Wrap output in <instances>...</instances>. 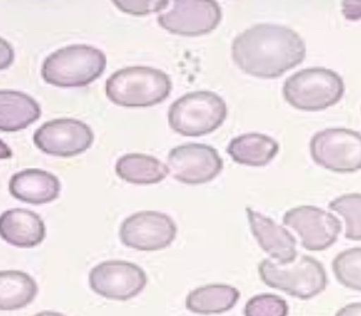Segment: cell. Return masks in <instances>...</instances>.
<instances>
[{"label": "cell", "mask_w": 361, "mask_h": 316, "mask_svg": "<svg viewBox=\"0 0 361 316\" xmlns=\"http://www.w3.org/2000/svg\"><path fill=\"white\" fill-rule=\"evenodd\" d=\"M232 57L246 74L277 78L304 61L306 44L296 31L288 27L255 25L234 39Z\"/></svg>", "instance_id": "6da1fadb"}, {"label": "cell", "mask_w": 361, "mask_h": 316, "mask_svg": "<svg viewBox=\"0 0 361 316\" xmlns=\"http://www.w3.org/2000/svg\"><path fill=\"white\" fill-rule=\"evenodd\" d=\"M170 77L159 68L130 66L108 77L106 95L122 107H151L165 101L171 92Z\"/></svg>", "instance_id": "7a4b0ae2"}, {"label": "cell", "mask_w": 361, "mask_h": 316, "mask_svg": "<svg viewBox=\"0 0 361 316\" xmlns=\"http://www.w3.org/2000/svg\"><path fill=\"white\" fill-rule=\"evenodd\" d=\"M107 66L101 49L86 44H74L58 49L43 62V79L60 88H78L95 82Z\"/></svg>", "instance_id": "3957f363"}, {"label": "cell", "mask_w": 361, "mask_h": 316, "mask_svg": "<svg viewBox=\"0 0 361 316\" xmlns=\"http://www.w3.org/2000/svg\"><path fill=\"white\" fill-rule=\"evenodd\" d=\"M259 274L269 288L302 300H308L323 293L329 282L324 266L309 255L296 257L288 264L263 260L259 264Z\"/></svg>", "instance_id": "277c9868"}, {"label": "cell", "mask_w": 361, "mask_h": 316, "mask_svg": "<svg viewBox=\"0 0 361 316\" xmlns=\"http://www.w3.org/2000/svg\"><path fill=\"white\" fill-rule=\"evenodd\" d=\"M227 114L223 97L211 91H195L172 103L168 122L182 136L201 137L221 128Z\"/></svg>", "instance_id": "5b68a950"}, {"label": "cell", "mask_w": 361, "mask_h": 316, "mask_svg": "<svg viewBox=\"0 0 361 316\" xmlns=\"http://www.w3.org/2000/svg\"><path fill=\"white\" fill-rule=\"evenodd\" d=\"M339 74L325 68H309L288 77L283 97L290 105L304 111H319L336 105L344 95Z\"/></svg>", "instance_id": "8992f818"}, {"label": "cell", "mask_w": 361, "mask_h": 316, "mask_svg": "<svg viewBox=\"0 0 361 316\" xmlns=\"http://www.w3.org/2000/svg\"><path fill=\"white\" fill-rule=\"evenodd\" d=\"M311 157L317 165L337 174L361 170V134L348 128H327L311 139Z\"/></svg>", "instance_id": "52a82bcc"}, {"label": "cell", "mask_w": 361, "mask_h": 316, "mask_svg": "<svg viewBox=\"0 0 361 316\" xmlns=\"http://www.w3.org/2000/svg\"><path fill=\"white\" fill-rule=\"evenodd\" d=\"M148 284L146 272L130 262L106 261L89 274L93 292L111 300L126 301L138 296Z\"/></svg>", "instance_id": "ba28073f"}, {"label": "cell", "mask_w": 361, "mask_h": 316, "mask_svg": "<svg viewBox=\"0 0 361 316\" xmlns=\"http://www.w3.org/2000/svg\"><path fill=\"white\" fill-rule=\"evenodd\" d=\"M178 228L173 219L164 213L143 211L126 218L120 226L123 245L139 251H157L168 248L176 240Z\"/></svg>", "instance_id": "9c48e42d"}, {"label": "cell", "mask_w": 361, "mask_h": 316, "mask_svg": "<svg viewBox=\"0 0 361 316\" xmlns=\"http://www.w3.org/2000/svg\"><path fill=\"white\" fill-rule=\"evenodd\" d=\"M224 162L219 151L202 143H186L174 147L168 155V172L178 182L200 185L221 174Z\"/></svg>", "instance_id": "30bf717a"}, {"label": "cell", "mask_w": 361, "mask_h": 316, "mask_svg": "<svg viewBox=\"0 0 361 316\" xmlns=\"http://www.w3.org/2000/svg\"><path fill=\"white\" fill-rule=\"evenodd\" d=\"M169 10L159 14V26L172 35L199 37L215 30L221 24V7L215 1L178 0L170 3Z\"/></svg>", "instance_id": "8fae6325"}, {"label": "cell", "mask_w": 361, "mask_h": 316, "mask_svg": "<svg viewBox=\"0 0 361 316\" xmlns=\"http://www.w3.org/2000/svg\"><path fill=\"white\" fill-rule=\"evenodd\" d=\"M94 134L90 126L75 119H56L43 124L33 135V142L44 153L72 157L90 149Z\"/></svg>", "instance_id": "7c38bea8"}, {"label": "cell", "mask_w": 361, "mask_h": 316, "mask_svg": "<svg viewBox=\"0 0 361 316\" xmlns=\"http://www.w3.org/2000/svg\"><path fill=\"white\" fill-rule=\"evenodd\" d=\"M283 224L293 229L309 251H323L337 242L341 224L333 214L311 205L294 207L283 216Z\"/></svg>", "instance_id": "4fadbf2b"}, {"label": "cell", "mask_w": 361, "mask_h": 316, "mask_svg": "<svg viewBox=\"0 0 361 316\" xmlns=\"http://www.w3.org/2000/svg\"><path fill=\"white\" fill-rule=\"evenodd\" d=\"M246 213L251 232L263 251L281 264L291 263L298 257L296 240L291 233L250 207Z\"/></svg>", "instance_id": "5bb4252c"}, {"label": "cell", "mask_w": 361, "mask_h": 316, "mask_svg": "<svg viewBox=\"0 0 361 316\" xmlns=\"http://www.w3.org/2000/svg\"><path fill=\"white\" fill-rule=\"evenodd\" d=\"M47 236L42 218L26 209H12L0 215V237L18 248H33Z\"/></svg>", "instance_id": "9a60e30c"}, {"label": "cell", "mask_w": 361, "mask_h": 316, "mask_svg": "<svg viewBox=\"0 0 361 316\" xmlns=\"http://www.w3.org/2000/svg\"><path fill=\"white\" fill-rule=\"evenodd\" d=\"M9 190L22 202L42 205L53 202L59 197L61 184L57 176L49 172L27 169L12 176Z\"/></svg>", "instance_id": "2e32d148"}, {"label": "cell", "mask_w": 361, "mask_h": 316, "mask_svg": "<svg viewBox=\"0 0 361 316\" xmlns=\"http://www.w3.org/2000/svg\"><path fill=\"white\" fill-rule=\"evenodd\" d=\"M41 116V107L26 93L0 90V130L13 133L25 130Z\"/></svg>", "instance_id": "e0dca14e"}, {"label": "cell", "mask_w": 361, "mask_h": 316, "mask_svg": "<svg viewBox=\"0 0 361 316\" xmlns=\"http://www.w3.org/2000/svg\"><path fill=\"white\" fill-rule=\"evenodd\" d=\"M227 152L240 165L263 167L276 157L279 152V145L275 139L267 135L250 133L232 139Z\"/></svg>", "instance_id": "ac0fdd59"}, {"label": "cell", "mask_w": 361, "mask_h": 316, "mask_svg": "<svg viewBox=\"0 0 361 316\" xmlns=\"http://www.w3.org/2000/svg\"><path fill=\"white\" fill-rule=\"evenodd\" d=\"M38 284L20 270L0 272V311H16L30 305L38 295Z\"/></svg>", "instance_id": "d6986e66"}, {"label": "cell", "mask_w": 361, "mask_h": 316, "mask_svg": "<svg viewBox=\"0 0 361 316\" xmlns=\"http://www.w3.org/2000/svg\"><path fill=\"white\" fill-rule=\"evenodd\" d=\"M116 172L130 184L152 185L167 178L168 168L157 158L145 154H126L118 159Z\"/></svg>", "instance_id": "ffe728a7"}, {"label": "cell", "mask_w": 361, "mask_h": 316, "mask_svg": "<svg viewBox=\"0 0 361 316\" xmlns=\"http://www.w3.org/2000/svg\"><path fill=\"white\" fill-rule=\"evenodd\" d=\"M240 293L227 284H209L192 291L186 297V308L197 314H221L238 303Z\"/></svg>", "instance_id": "44dd1931"}, {"label": "cell", "mask_w": 361, "mask_h": 316, "mask_svg": "<svg viewBox=\"0 0 361 316\" xmlns=\"http://www.w3.org/2000/svg\"><path fill=\"white\" fill-rule=\"evenodd\" d=\"M333 272L340 284L361 292V247L340 253L334 259Z\"/></svg>", "instance_id": "7402d4cb"}, {"label": "cell", "mask_w": 361, "mask_h": 316, "mask_svg": "<svg viewBox=\"0 0 361 316\" xmlns=\"http://www.w3.org/2000/svg\"><path fill=\"white\" fill-rule=\"evenodd\" d=\"M329 207L345 221L346 238L361 241V193H348L338 197Z\"/></svg>", "instance_id": "603a6c76"}, {"label": "cell", "mask_w": 361, "mask_h": 316, "mask_svg": "<svg viewBox=\"0 0 361 316\" xmlns=\"http://www.w3.org/2000/svg\"><path fill=\"white\" fill-rule=\"evenodd\" d=\"M288 303L274 294H260L252 297L245 305V316H288Z\"/></svg>", "instance_id": "cb8c5ba5"}, {"label": "cell", "mask_w": 361, "mask_h": 316, "mask_svg": "<svg viewBox=\"0 0 361 316\" xmlns=\"http://www.w3.org/2000/svg\"><path fill=\"white\" fill-rule=\"evenodd\" d=\"M118 9L130 16H147V14L161 12L167 9L169 1H155V0H121L114 1Z\"/></svg>", "instance_id": "d4e9b609"}, {"label": "cell", "mask_w": 361, "mask_h": 316, "mask_svg": "<svg viewBox=\"0 0 361 316\" xmlns=\"http://www.w3.org/2000/svg\"><path fill=\"white\" fill-rule=\"evenodd\" d=\"M13 60V49L5 39L0 37V71L9 68Z\"/></svg>", "instance_id": "484cf974"}, {"label": "cell", "mask_w": 361, "mask_h": 316, "mask_svg": "<svg viewBox=\"0 0 361 316\" xmlns=\"http://www.w3.org/2000/svg\"><path fill=\"white\" fill-rule=\"evenodd\" d=\"M342 13L348 20H361V0L354 1H343L342 3Z\"/></svg>", "instance_id": "4316f807"}, {"label": "cell", "mask_w": 361, "mask_h": 316, "mask_svg": "<svg viewBox=\"0 0 361 316\" xmlns=\"http://www.w3.org/2000/svg\"><path fill=\"white\" fill-rule=\"evenodd\" d=\"M336 316H361V303H353L344 305Z\"/></svg>", "instance_id": "83f0119b"}, {"label": "cell", "mask_w": 361, "mask_h": 316, "mask_svg": "<svg viewBox=\"0 0 361 316\" xmlns=\"http://www.w3.org/2000/svg\"><path fill=\"white\" fill-rule=\"evenodd\" d=\"M12 155H13L12 150L8 147L7 143L0 139V159H9Z\"/></svg>", "instance_id": "f1b7e54d"}, {"label": "cell", "mask_w": 361, "mask_h": 316, "mask_svg": "<svg viewBox=\"0 0 361 316\" xmlns=\"http://www.w3.org/2000/svg\"><path fill=\"white\" fill-rule=\"evenodd\" d=\"M33 316H66L62 313H59V312L55 311H43L40 312V313H37Z\"/></svg>", "instance_id": "f546056e"}]
</instances>
